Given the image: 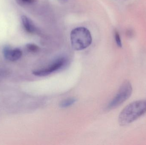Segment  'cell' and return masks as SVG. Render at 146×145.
<instances>
[{
    "instance_id": "cell-1",
    "label": "cell",
    "mask_w": 146,
    "mask_h": 145,
    "mask_svg": "<svg viewBox=\"0 0 146 145\" xmlns=\"http://www.w3.org/2000/svg\"><path fill=\"white\" fill-rule=\"evenodd\" d=\"M146 113V100L134 101L127 105L121 112L118 117L121 126L130 124Z\"/></svg>"
},
{
    "instance_id": "cell-2",
    "label": "cell",
    "mask_w": 146,
    "mask_h": 145,
    "mask_svg": "<svg viewBox=\"0 0 146 145\" xmlns=\"http://www.w3.org/2000/svg\"><path fill=\"white\" fill-rule=\"evenodd\" d=\"M71 41L74 50L80 51L88 47L92 43V37L87 28L79 27L75 28L71 33Z\"/></svg>"
},
{
    "instance_id": "cell-3",
    "label": "cell",
    "mask_w": 146,
    "mask_h": 145,
    "mask_svg": "<svg viewBox=\"0 0 146 145\" xmlns=\"http://www.w3.org/2000/svg\"><path fill=\"white\" fill-rule=\"evenodd\" d=\"M132 93L133 87L131 83L129 81H125L119 89L116 95L108 105L107 109L112 110L120 106L130 98Z\"/></svg>"
},
{
    "instance_id": "cell-4",
    "label": "cell",
    "mask_w": 146,
    "mask_h": 145,
    "mask_svg": "<svg viewBox=\"0 0 146 145\" xmlns=\"http://www.w3.org/2000/svg\"><path fill=\"white\" fill-rule=\"evenodd\" d=\"M66 63L65 58H61L56 60L53 64L47 68L36 70L33 72V75L37 76H45L62 68Z\"/></svg>"
},
{
    "instance_id": "cell-5",
    "label": "cell",
    "mask_w": 146,
    "mask_h": 145,
    "mask_svg": "<svg viewBox=\"0 0 146 145\" xmlns=\"http://www.w3.org/2000/svg\"><path fill=\"white\" fill-rule=\"evenodd\" d=\"M3 54L4 58L11 61L18 60L22 56V51L19 49H12L9 47H6L3 50Z\"/></svg>"
},
{
    "instance_id": "cell-6",
    "label": "cell",
    "mask_w": 146,
    "mask_h": 145,
    "mask_svg": "<svg viewBox=\"0 0 146 145\" xmlns=\"http://www.w3.org/2000/svg\"><path fill=\"white\" fill-rule=\"evenodd\" d=\"M21 20L23 26L27 32L33 33L36 31V28L30 19L27 16L23 15L21 17Z\"/></svg>"
},
{
    "instance_id": "cell-7",
    "label": "cell",
    "mask_w": 146,
    "mask_h": 145,
    "mask_svg": "<svg viewBox=\"0 0 146 145\" xmlns=\"http://www.w3.org/2000/svg\"><path fill=\"white\" fill-rule=\"evenodd\" d=\"M76 102V99L75 98H69L62 100L60 104L61 108H67L71 106Z\"/></svg>"
},
{
    "instance_id": "cell-8",
    "label": "cell",
    "mask_w": 146,
    "mask_h": 145,
    "mask_svg": "<svg viewBox=\"0 0 146 145\" xmlns=\"http://www.w3.org/2000/svg\"><path fill=\"white\" fill-rule=\"evenodd\" d=\"M26 47L29 51H30V52H37L39 49V47L37 45H36V44H33V43L27 44Z\"/></svg>"
},
{
    "instance_id": "cell-9",
    "label": "cell",
    "mask_w": 146,
    "mask_h": 145,
    "mask_svg": "<svg viewBox=\"0 0 146 145\" xmlns=\"http://www.w3.org/2000/svg\"><path fill=\"white\" fill-rule=\"evenodd\" d=\"M115 40L117 44L119 47H122V44L121 40V37H120V35L117 31H116L115 32Z\"/></svg>"
},
{
    "instance_id": "cell-10",
    "label": "cell",
    "mask_w": 146,
    "mask_h": 145,
    "mask_svg": "<svg viewBox=\"0 0 146 145\" xmlns=\"http://www.w3.org/2000/svg\"><path fill=\"white\" fill-rule=\"evenodd\" d=\"M21 1L24 2L26 3H31L34 2L36 0H21Z\"/></svg>"
},
{
    "instance_id": "cell-11",
    "label": "cell",
    "mask_w": 146,
    "mask_h": 145,
    "mask_svg": "<svg viewBox=\"0 0 146 145\" xmlns=\"http://www.w3.org/2000/svg\"><path fill=\"white\" fill-rule=\"evenodd\" d=\"M58 1L62 3H66L67 1L68 0H58Z\"/></svg>"
}]
</instances>
